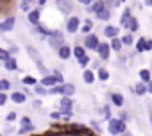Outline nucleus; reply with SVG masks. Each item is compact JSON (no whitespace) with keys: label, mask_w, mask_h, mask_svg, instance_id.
<instances>
[{"label":"nucleus","mask_w":152,"mask_h":136,"mask_svg":"<svg viewBox=\"0 0 152 136\" xmlns=\"http://www.w3.org/2000/svg\"><path fill=\"white\" fill-rule=\"evenodd\" d=\"M27 54H29V57H31V61L36 64V68H38V72L41 74V77H45V75H50L52 74V70H48V68L45 66V63H43V59H41V54H39V50L36 48V47H32V45H27Z\"/></svg>","instance_id":"nucleus-1"},{"label":"nucleus","mask_w":152,"mask_h":136,"mask_svg":"<svg viewBox=\"0 0 152 136\" xmlns=\"http://www.w3.org/2000/svg\"><path fill=\"white\" fill-rule=\"evenodd\" d=\"M107 132L111 136H124L127 132V122H124L122 118L118 116H113L109 122H107Z\"/></svg>","instance_id":"nucleus-2"},{"label":"nucleus","mask_w":152,"mask_h":136,"mask_svg":"<svg viewBox=\"0 0 152 136\" xmlns=\"http://www.w3.org/2000/svg\"><path fill=\"white\" fill-rule=\"evenodd\" d=\"M81 27H83V22H81V18H79L77 15H72V16L66 18L64 31H66L68 34H77V32H81Z\"/></svg>","instance_id":"nucleus-3"},{"label":"nucleus","mask_w":152,"mask_h":136,"mask_svg":"<svg viewBox=\"0 0 152 136\" xmlns=\"http://www.w3.org/2000/svg\"><path fill=\"white\" fill-rule=\"evenodd\" d=\"M47 43H48V47L52 48V50H59L63 45H64V34L61 32V31H54V34L50 36V38H47Z\"/></svg>","instance_id":"nucleus-4"},{"label":"nucleus","mask_w":152,"mask_h":136,"mask_svg":"<svg viewBox=\"0 0 152 136\" xmlns=\"http://www.w3.org/2000/svg\"><path fill=\"white\" fill-rule=\"evenodd\" d=\"M100 43H102V41H100V38H99L95 32H91V34H86V36H84V41H83V45H84L88 50H95V52L99 50Z\"/></svg>","instance_id":"nucleus-5"},{"label":"nucleus","mask_w":152,"mask_h":136,"mask_svg":"<svg viewBox=\"0 0 152 136\" xmlns=\"http://www.w3.org/2000/svg\"><path fill=\"white\" fill-rule=\"evenodd\" d=\"M56 7L61 15L64 16H72V11L75 7V4L72 2V0H56Z\"/></svg>","instance_id":"nucleus-6"},{"label":"nucleus","mask_w":152,"mask_h":136,"mask_svg":"<svg viewBox=\"0 0 152 136\" xmlns=\"http://www.w3.org/2000/svg\"><path fill=\"white\" fill-rule=\"evenodd\" d=\"M15 25H16V16H7L0 22V32L2 34H7L11 31H15Z\"/></svg>","instance_id":"nucleus-7"},{"label":"nucleus","mask_w":152,"mask_h":136,"mask_svg":"<svg viewBox=\"0 0 152 136\" xmlns=\"http://www.w3.org/2000/svg\"><path fill=\"white\" fill-rule=\"evenodd\" d=\"M111 52H113V48H111L109 41H102L100 47H99V50H97V56H99V59L107 61V59L111 57Z\"/></svg>","instance_id":"nucleus-8"},{"label":"nucleus","mask_w":152,"mask_h":136,"mask_svg":"<svg viewBox=\"0 0 152 136\" xmlns=\"http://www.w3.org/2000/svg\"><path fill=\"white\" fill-rule=\"evenodd\" d=\"M27 22H29L32 27L39 25V23H41V9H39V7H34L32 11H29V13H27Z\"/></svg>","instance_id":"nucleus-9"},{"label":"nucleus","mask_w":152,"mask_h":136,"mask_svg":"<svg viewBox=\"0 0 152 136\" xmlns=\"http://www.w3.org/2000/svg\"><path fill=\"white\" fill-rule=\"evenodd\" d=\"M20 124H22V127L18 129V134H27V132H32L34 131V124H32V120L29 116H22L20 118Z\"/></svg>","instance_id":"nucleus-10"},{"label":"nucleus","mask_w":152,"mask_h":136,"mask_svg":"<svg viewBox=\"0 0 152 136\" xmlns=\"http://www.w3.org/2000/svg\"><path fill=\"white\" fill-rule=\"evenodd\" d=\"M120 29H122V27H116V25H106V27L102 29V34H104V38L113 39V38L120 36Z\"/></svg>","instance_id":"nucleus-11"},{"label":"nucleus","mask_w":152,"mask_h":136,"mask_svg":"<svg viewBox=\"0 0 152 136\" xmlns=\"http://www.w3.org/2000/svg\"><path fill=\"white\" fill-rule=\"evenodd\" d=\"M56 54H57V57H59L61 61H68V59L73 56V48H72L70 45H66V43H64V45H63Z\"/></svg>","instance_id":"nucleus-12"},{"label":"nucleus","mask_w":152,"mask_h":136,"mask_svg":"<svg viewBox=\"0 0 152 136\" xmlns=\"http://www.w3.org/2000/svg\"><path fill=\"white\" fill-rule=\"evenodd\" d=\"M106 7H107V2H106V0H95V2H93L90 7H86V13H90V15H97L99 11L106 9Z\"/></svg>","instance_id":"nucleus-13"},{"label":"nucleus","mask_w":152,"mask_h":136,"mask_svg":"<svg viewBox=\"0 0 152 136\" xmlns=\"http://www.w3.org/2000/svg\"><path fill=\"white\" fill-rule=\"evenodd\" d=\"M132 16H134V15H132V9H131V7H125V9L122 11V16H120V27L127 31V25H129V22H131Z\"/></svg>","instance_id":"nucleus-14"},{"label":"nucleus","mask_w":152,"mask_h":136,"mask_svg":"<svg viewBox=\"0 0 152 136\" xmlns=\"http://www.w3.org/2000/svg\"><path fill=\"white\" fill-rule=\"evenodd\" d=\"M109 102H111L115 107H124L125 99H124V95H122L120 91H113V93H109Z\"/></svg>","instance_id":"nucleus-15"},{"label":"nucleus","mask_w":152,"mask_h":136,"mask_svg":"<svg viewBox=\"0 0 152 136\" xmlns=\"http://www.w3.org/2000/svg\"><path fill=\"white\" fill-rule=\"evenodd\" d=\"M39 84H43L45 88H48V90H50V88L57 86V84H59V81H57V77H56V75H52V74H50V75H45V77H41Z\"/></svg>","instance_id":"nucleus-16"},{"label":"nucleus","mask_w":152,"mask_h":136,"mask_svg":"<svg viewBox=\"0 0 152 136\" xmlns=\"http://www.w3.org/2000/svg\"><path fill=\"white\" fill-rule=\"evenodd\" d=\"M95 79H97V74L91 70V68H84V70H83V81H84V84H95Z\"/></svg>","instance_id":"nucleus-17"},{"label":"nucleus","mask_w":152,"mask_h":136,"mask_svg":"<svg viewBox=\"0 0 152 136\" xmlns=\"http://www.w3.org/2000/svg\"><path fill=\"white\" fill-rule=\"evenodd\" d=\"M132 91H134V95L136 97H143V95H147L148 93V84H145V83H136L134 84V88H132Z\"/></svg>","instance_id":"nucleus-18"},{"label":"nucleus","mask_w":152,"mask_h":136,"mask_svg":"<svg viewBox=\"0 0 152 136\" xmlns=\"http://www.w3.org/2000/svg\"><path fill=\"white\" fill-rule=\"evenodd\" d=\"M4 64V68H6V70L7 72H18L20 70V68H18V61H16V57L15 56H11L6 63H2Z\"/></svg>","instance_id":"nucleus-19"},{"label":"nucleus","mask_w":152,"mask_h":136,"mask_svg":"<svg viewBox=\"0 0 152 136\" xmlns=\"http://www.w3.org/2000/svg\"><path fill=\"white\" fill-rule=\"evenodd\" d=\"M138 75H140V81L141 83H145V84H150L152 83V72L148 70V68H140Z\"/></svg>","instance_id":"nucleus-20"},{"label":"nucleus","mask_w":152,"mask_h":136,"mask_svg":"<svg viewBox=\"0 0 152 136\" xmlns=\"http://www.w3.org/2000/svg\"><path fill=\"white\" fill-rule=\"evenodd\" d=\"M109 45H111V48L115 50V54H120V52H122V48L125 47L120 36H116V38H113V39H109Z\"/></svg>","instance_id":"nucleus-21"},{"label":"nucleus","mask_w":152,"mask_h":136,"mask_svg":"<svg viewBox=\"0 0 152 136\" xmlns=\"http://www.w3.org/2000/svg\"><path fill=\"white\" fill-rule=\"evenodd\" d=\"M97 79L100 81V83H107L109 79H111V74H109V70L106 66H100L99 70H97Z\"/></svg>","instance_id":"nucleus-22"},{"label":"nucleus","mask_w":152,"mask_h":136,"mask_svg":"<svg viewBox=\"0 0 152 136\" xmlns=\"http://www.w3.org/2000/svg\"><path fill=\"white\" fill-rule=\"evenodd\" d=\"M75 91H77V88H75L73 83H64L63 84V97H73Z\"/></svg>","instance_id":"nucleus-23"},{"label":"nucleus","mask_w":152,"mask_h":136,"mask_svg":"<svg viewBox=\"0 0 152 136\" xmlns=\"http://www.w3.org/2000/svg\"><path fill=\"white\" fill-rule=\"evenodd\" d=\"M11 100H13L15 104H25V102H27V95H25L23 91H13V93H11Z\"/></svg>","instance_id":"nucleus-24"},{"label":"nucleus","mask_w":152,"mask_h":136,"mask_svg":"<svg viewBox=\"0 0 152 136\" xmlns=\"http://www.w3.org/2000/svg\"><path fill=\"white\" fill-rule=\"evenodd\" d=\"M95 18L100 20V22H109V20H111V7H106V9L99 11V13L95 15Z\"/></svg>","instance_id":"nucleus-25"},{"label":"nucleus","mask_w":152,"mask_h":136,"mask_svg":"<svg viewBox=\"0 0 152 136\" xmlns=\"http://www.w3.org/2000/svg\"><path fill=\"white\" fill-rule=\"evenodd\" d=\"M120 38H122V41H124V45H125V47H132V45H136L134 34H132V32H129V31H125V34H124V36H120Z\"/></svg>","instance_id":"nucleus-26"},{"label":"nucleus","mask_w":152,"mask_h":136,"mask_svg":"<svg viewBox=\"0 0 152 136\" xmlns=\"http://www.w3.org/2000/svg\"><path fill=\"white\" fill-rule=\"evenodd\" d=\"M86 52H88V48H86L84 45H75V47H73V57H75V59L84 57V56H86Z\"/></svg>","instance_id":"nucleus-27"},{"label":"nucleus","mask_w":152,"mask_h":136,"mask_svg":"<svg viewBox=\"0 0 152 136\" xmlns=\"http://www.w3.org/2000/svg\"><path fill=\"white\" fill-rule=\"evenodd\" d=\"M91 31H93V20L91 18H86L84 22H83V27H81V32L86 36V34H91Z\"/></svg>","instance_id":"nucleus-28"},{"label":"nucleus","mask_w":152,"mask_h":136,"mask_svg":"<svg viewBox=\"0 0 152 136\" xmlns=\"http://www.w3.org/2000/svg\"><path fill=\"white\" fill-rule=\"evenodd\" d=\"M145 43H147V38H138V39H136V45H134L136 54H145V52H147Z\"/></svg>","instance_id":"nucleus-29"},{"label":"nucleus","mask_w":152,"mask_h":136,"mask_svg":"<svg viewBox=\"0 0 152 136\" xmlns=\"http://www.w3.org/2000/svg\"><path fill=\"white\" fill-rule=\"evenodd\" d=\"M34 31H36L38 34H41V36H45V39H47V38H50V36L54 34V31H50V29H47V27H45V25H41V23H39V25H36V27H34Z\"/></svg>","instance_id":"nucleus-30"},{"label":"nucleus","mask_w":152,"mask_h":136,"mask_svg":"<svg viewBox=\"0 0 152 136\" xmlns=\"http://www.w3.org/2000/svg\"><path fill=\"white\" fill-rule=\"evenodd\" d=\"M22 84H23V86H31V88H34L36 84H39V81H38L34 75H23Z\"/></svg>","instance_id":"nucleus-31"},{"label":"nucleus","mask_w":152,"mask_h":136,"mask_svg":"<svg viewBox=\"0 0 152 136\" xmlns=\"http://www.w3.org/2000/svg\"><path fill=\"white\" fill-rule=\"evenodd\" d=\"M127 31H129V32H132V34L140 31V20H138L136 16H132V18H131V22H129V25H127Z\"/></svg>","instance_id":"nucleus-32"},{"label":"nucleus","mask_w":152,"mask_h":136,"mask_svg":"<svg viewBox=\"0 0 152 136\" xmlns=\"http://www.w3.org/2000/svg\"><path fill=\"white\" fill-rule=\"evenodd\" d=\"M99 113H100V115H102V118H104V120H107V122L113 118V115H111V106H109V104L102 106V109H100Z\"/></svg>","instance_id":"nucleus-33"},{"label":"nucleus","mask_w":152,"mask_h":136,"mask_svg":"<svg viewBox=\"0 0 152 136\" xmlns=\"http://www.w3.org/2000/svg\"><path fill=\"white\" fill-rule=\"evenodd\" d=\"M77 63H79V66L81 68H90V64H91V57L86 54L84 57H81V59H77Z\"/></svg>","instance_id":"nucleus-34"},{"label":"nucleus","mask_w":152,"mask_h":136,"mask_svg":"<svg viewBox=\"0 0 152 136\" xmlns=\"http://www.w3.org/2000/svg\"><path fill=\"white\" fill-rule=\"evenodd\" d=\"M34 93L39 95V97H45V95H48V88H45L43 84H36L34 86Z\"/></svg>","instance_id":"nucleus-35"},{"label":"nucleus","mask_w":152,"mask_h":136,"mask_svg":"<svg viewBox=\"0 0 152 136\" xmlns=\"http://www.w3.org/2000/svg\"><path fill=\"white\" fill-rule=\"evenodd\" d=\"M11 56H13V54L9 52V48H0V61H2V63H6Z\"/></svg>","instance_id":"nucleus-36"},{"label":"nucleus","mask_w":152,"mask_h":136,"mask_svg":"<svg viewBox=\"0 0 152 136\" xmlns=\"http://www.w3.org/2000/svg\"><path fill=\"white\" fill-rule=\"evenodd\" d=\"M48 95H61L63 97V84H57V86L50 88L48 90Z\"/></svg>","instance_id":"nucleus-37"},{"label":"nucleus","mask_w":152,"mask_h":136,"mask_svg":"<svg viewBox=\"0 0 152 136\" xmlns=\"http://www.w3.org/2000/svg\"><path fill=\"white\" fill-rule=\"evenodd\" d=\"M11 88V81L9 79H0V91H7Z\"/></svg>","instance_id":"nucleus-38"},{"label":"nucleus","mask_w":152,"mask_h":136,"mask_svg":"<svg viewBox=\"0 0 152 136\" xmlns=\"http://www.w3.org/2000/svg\"><path fill=\"white\" fill-rule=\"evenodd\" d=\"M16 120H18V113H16V111H9V113L6 115V122H7V124L16 122Z\"/></svg>","instance_id":"nucleus-39"},{"label":"nucleus","mask_w":152,"mask_h":136,"mask_svg":"<svg viewBox=\"0 0 152 136\" xmlns=\"http://www.w3.org/2000/svg\"><path fill=\"white\" fill-rule=\"evenodd\" d=\"M52 75H56V77H57L59 84H64V75H63V72H61V70H52Z\"/></svg>","instance_id":"nucleus-40"},{"label":"nucleus","mask_w":152,"mask_h":136,"mask_svg":"<svg viewBox=\"0 0 152 136\" xmlns=\"http://www.w3.org/2000/svg\"><path fill=\"white\" fill-rule=\"evenodd\" d=\"M7 99H11V95H7V91H0V106H6Z\"/></svg>","instance_id":"nucleus-41"},{"label":"nucleus","mask_w":152,"mask_h":136,"mask_svg":"<svg viewBox=\"0 0 152 136\" xmlns=\"http://www.w3.org/2000/svg\"><path fill=\"white\" fill-rule=\"evenodd\" d=\"M32 4H27V2H20V9L23 11V13H29V11H32V7H31Z\"/></svg>","instance_id":"nucleus-42"},{"label":"nucleus","mask_w":152,"mask_h":136,"mask_svg":"<svg viewBox=\"0 0 152 136\" xmlns=\"http://www.w3.org/2000/svg\"><path fill=\"white\" fill-rule=\"evenodd\" d=\"M118 118H122L124 122H129V120H131V115H129L127 111H120V113H118Z\"/></svg>","instance_id":"nucleus-43"},{"label":"nucleus","mask_w":152,"mask_h":136,"mask_svg":"<svg viewBox=\"0 0 152 136\" xmlns=\"http://www.w3.org/2000/svg\"><path fill=\"white\" fill-rule=\"evenodd\" d=\"M50 118H52V120H61V118H63V113H61V111H52V113H50Z\"/></svg>","instance_id":"nucleus-44"},{"label":"nucleus","mask_w":152,"mask_h":136,"mask_svg":"<svg viewBox=\"0 0 152 136\" xmlns=\"http://www.w3.org/2000/svg\"><path fill=\"white\" fill-rule=\"evenodd\" d=\"M90 125H91V127H93V129H95L97 132H102V127L99 125V122H95V120H91V122H90Z\"/></svg>","instance_id":"nucleus-45"},{"label":"nucleus","mask_w":152,"mask_h":136,"mask_svg":"<svg viewBox=\"0 0 152 136\" xmlns=\"http://www.w3.org/2000/svg\"><path fill=\"white\" fill-rule=\"evenodd\" d=\"M9 52H11L13 56H16V54L20 52V47H18V45H11V47H9Z\"/></svg>","instance_id":"nucleus-46"},{"label":"nucleus","mask_w":152,"mask_h":136,"mask_svg":"<svg viewBox=\"0 0 152 136\" xmlns=\"http://www.w3.org/2000/svg\"><path fill=\"white\" fill-rule=\"evenodd\" d=\"M22 91H23L25 95H29V97L34 93V90H31V86H23V88H22Z\"/></svg>","instance_id":"nucleus-47"},{"label":"nucleus","mask_w":152,"mask_h":136,"mask_svg":"<svg viewBox=\"0 0 152 136\" xmlns=\"http://www.w3.org/2000/svg\"><path fill=\"white\" fill-rule=\"evenodd\" d=\"M77 2H79V4H83V6H86V7H90V6L95 2V0H77Z\"/></svg>","instance_id":"nucleus-48"},{"label":"nucleus","mask_w":152,"mask_h":136,"mask_svg":"<svg viewBox=\"0 0 152 136\" xmlns=\"http://www.w3.org/2000/svg\"><path fill=\"white\" fill-rule=\"evenodd\" d=\"M145 47H147V52H152V39H150V38H147V43H145Z\"/></svg>","instance_id":"nucleus-49"},{"label":"nucleus","mask_w":152,"mask_h":136,"mask_svg":"<svg viewBox=\"0 0 152 136\" xmlns=\"http://www.w3.org/2000/svg\"><path fill=\"white\" fill-rule=\"evenodd\" d=\"M100 61H102V59H95V61L91 63V66H93V68H97V70H99V68H100Z\"/></svg>","instance_id":"nucleus-50"},{"label":"nucleus","mask_w":152,"mask_h":136,"mask_svg":"<svg viewBox=\"0 0 152 136\" xmlns=\"http://www.w3.org/2000/svg\"><path fill=\"white\" fill-rule=\"evenodd\" d=\"M9 132H15V127H9V125H6V127H4V134H9Z\"/></svg>","instance_id":"nucleus-51"},{"label":"nucleus","mask_w":152,"mask_h":136,"mask_svg":"<svg viewBox=\"0 0 152 136\" xmlns=\"http://www.w3.org/2000/svg\"><path fill=\"white\" fill-rule=\"evenodd\" d=\"M32 106H34V107H41V106H43V102H41V100H34V102H32Z\"/></svg>","instance_id":"nucleus-52"},{"label":"nucleus","mask_w":152,"mask_h":136,"mask_svg":"<svg viewBox=\"0 0 152 136\" xmlns=\"http://www.w3.org/2000/svg\"><path fill=\"white\" fill-rule=\"evenodd\" d=\"M38 2V7H45V4H47V0H36Z\"/></svg>","instance_id":"nucleus-53"},{"label":"nucleus","mask_w":152,"mask_h":136,"mask_svg":"<svg viewBox=\"0 0 152 136\" xmlns=\"http://www.w3.org/2000/svg\"><path fill=\"white\" fill-rule=\"evenodd\" d=\"M143 6H147V7H152V0H143Z\"/></svg>","instance_id":"nucleus-54"},{"label":"nucleus","mask_w":152,"mask_h":136,"mask_svg":"<svg viewBox=\"0 0 152 136\" xmlns=\"http://www.w3.org/2000/svg\"><path fill=\"white\" fill-rule=\"evenodd\" d=\"M22 2H27V4H34V0H22Z\"/></svg>","instance_id":"nucleus-55"},{"label":"nucleus","mask_w":152,"mask_h":136,"mask_svg":"<svg viewBox=\"0 0 152 136\" xmlns=\"http://www.w3.org/2000/svg\"><path fill=\"white\" fill-rule=\"evenodd\" d=\"M124 136H132V134H131V132H129V131H127V132H125V134H124Z\"/></svg>","instance_id":"nucleus-56"},{"label":"nucleus","mask_w":152,"mask_h":136,"mask_svg":"<svg viewBox=\"0 0 152 136\" xmlns=\"http://www.w3.org/2000/svg\"><path fill=\"white\" fill-rule=\"evenodd\" d=\"M150 125H152V111H150Z\"/></svg>","instance_id":"nucleus-57"},{"label":"nucleus","mask_w":152,"mask_h":136,"mask_svg":"<svg viewBox=\"0 0 152 136\" xmlns=\"http://www.w3.org/2000/svg\"><path fill=\"white\" fill-rule=\"evenodd\" d=\"M122 2H127V0H122Z\"/></svg>","instance_id":"nucleus-58"},{"label":"nucleus","mask_w":152,"mask_h":136,"mask_svg":"<svg viewBox=\"0 0 152 136\" xmlns=\"http://www.w3.org/2000/svg\"><path fill=\"white\" fill-rule=\"evenodd\" d=\"M2 136H7V134H2Z\"/></svg>","instance_id":"nucleus-59"}]
</instances>
